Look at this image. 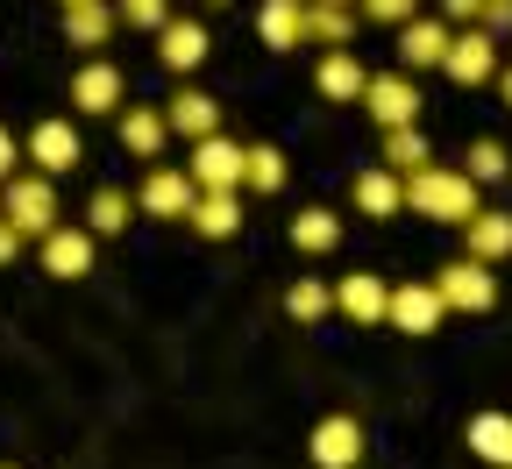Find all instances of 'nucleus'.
Instances as JSON below:
<instances>
[{"mask_svg": "<svg viewBox=\"0 0 512 469\" xmlns=\"http://www.w3.org/2000/svg\"><path fill=\"white\" fill-rule=\"evenodd\" d=\"M406 207L413 214H427V221H448V228H470L477 221V178L456 164H420V171H406Z\"/></svg>", "mask_w": 512, "mask_h": 469, "instance_id": "obj_1", "label": "nucleus"}, {"mask_svg": "<svg viewBox=\"0 0 512 469\" xmlns=\"http://www.w3.org/2000/svg\"><path fill=\"white\" fill-rule=\"evenodd\" d=\"M0 214H8L22 235H36V242H43V235L57 228V185H50V171H36V178H29V171H15L8 185H0Z\"/></svg>", "mask_w": 512, "mask_h": 469, "instance_id": "obj_2", "label": "nucleus"}, {"mask_svg": "<svg viewBox=\"0 0 512 469\" xmlns=\"http://www.w3.org/2000/svg\"><path fill=\"white\" fill-rule=\"evenodd\" d=\"M434 292H441L448 313H491V306H498V278H491V263H477V256L441 263V271H434Z\"/></svg>", "mask_w": 512, "mask_h": 469, "instance_id": "obj_3", "label": "nucleus"}, {"mask_svg": "<svg viewBox=\"0 0 512 469\" xmlns=\"http://www.w3.org/2000/svg\"><path fill=\"white\" fill-rule=\"evenodd\" d=\"M192 199H200L192 171H185V164H157V171H143V185H136V214H150V221H185Z\"/></svg>", "mask_w": 512, "mask_h": 469, "instance_id": "obj_4", "label": "nucleus"}, {"mask_svg": "<svg viewBox=\"0 0 512 469\" xmlns=\"http://www.w3.org/2000/svg\"><path fill=\"white\" fill-rule=\"evenodd\" d=\"M306 455H313V469H356V462H363V420H356V413H328V420H313Z\"/></svg>", "mask_w": 512, "mask_h": 469, "instance_id": "obj_5", "label": "nucleus"}, {"mask_svg": "<svg viewBox=\"0 0 512 469\" xmlns=\"http://www.w3.org/2000/svg\"><path fill=\"white\" fill-rule=\"evenodd\" d=\"M363 107H370L377 128H406V121H420V86H413V72H370Z\"/></svg>", "mask_w": 512, "mask_h": 469, "instance_id": "obj_6", "label": "nucleus"}, {"mask_svg": "<svg viewBox=\"0 0 512 469\" xmlns=\"http://www.w3.org/2000/svg\"><path fill=\"white\" fill-rule=\"evenodd\" d=\"M441 72L456 79V86H484V79H498V36H491L484 22H470V29H463L456 43H448Z\"/></svg>", "mask_w": 512, "mask_h": 469, "instance_id": "obj_7", "label": "nucleus"}, {"mask_svg": "<svg viewBox=\"0 0 512 469\" xmlns=\"http://www.w3.org/2000/svg\"><path fill=\"white\" fill-rule=\"evenodd\" d=\"M242 143H228V136H200V143H192V185H200V192H242Z\"/></svg>", "mask_w": 512, "mask_h": 469, "instance_id": "obj_8", "label": "nucleus"}, {"mask_svg": "<svg viewBox=\"0 0 512 469\" xmlns=\"http://www.w3.org/2000/svg\"><path fill=\"white\" fill-rule=\"evenodd\" d=\"M363 86H370V72H363V57H356L349 43H342V50H320V64H313V93H320V100L356 107Z\"/></svg>", "mask_w": 512, "mask_h": 469, "instance_id": "obj_9", "label": "nucleus"}, {"mask_svg": "<svg viewBox=\"0 0 512 469\" xmlns=\"http://www.w3.org/2000/svg\"><path fill=\"white\" fill-rule=\"evenodd\" d=\"M36 171H50V178H64L72 164H86V143H79V128L72 121H36L29 128V150H22Z\"/></svg>", "mask_w": 512, "mask_h": 469, "instance_id": "obj_10", "label": "nucleus"}, {"mask_svg": "<svg viewBox=\"0 0 512 469\" xmlns=\"http://www.w3.org/2000/svg\"><path fill=\"white\" fill-rule=\"evenodd\" d=\"M93 228H50L43 235V278H93Z\"/></svg>", "mask_w": 512, "mask_h": 469, "instance_id": "obj_11", "label": "nucleus"}, {"mask_svg": "<svg viewBox=\"0 0 512 469\" xmlns=\"http://www.w3.org/2000/svg\"><path fill=\"white\" fill-rule=\"evenodd\" d=\"M448 43H456V29H448L441 15L399 22V64H406V72H434V64L448 57Z\"/></svg>", "mask_w": 512, "mask_h": 469, "instance_id": "obj_12", "label": "nucleus"}, {"mask_svg": "<svg viewBox=\"0 0 512 469\" xmlns=\"http://www.w3.org/2000/svg\"><path fill=\"white\" fill-rule=\"evenodd\" d=\"M349 199H356V214H370V221H392V214H406V178H399L392 164H370V171H356Z\"/></svg>", "mask_w": 512, "mask_h": 469, "instance_id": "obj_13", "label": "nucleus"}, {"mask_svg": "<svg viewBox=\"0 0 512 469\" xmlns=\"http://www.w3.org/2000/svg\"><path fill=\"white\" fill-rule=\"evenodd\" d=\"M448 320V306H441V292H434V278H413V285H392V327L399 334H434Z\"/></svg>", "mask_w": 512, "mask_h": 469, "instance_id": "obj_14", "label": "nucleus"}, {"mask_svg": "<svg viewBox=\"0 0 512 469\" xmlns=\"http://www.w3.org/2000/svg\"><path fill=\"white\" fill-rule=\"evenodd\" d=\"M335 313H349L356 327H377V320H392V285L370 278V271H349L335 285Z\"/></svg>", "mask_w": 512, "mask_h": 469, "instance_id": "obj_15", "label": "nucleus"}, {"mask_svg": "<svg viewBox=\"0 0 512 469\" xmlns=\"http://www.w3.org/2000/svg\"><path fill=\"white\" fill-rule=\"evenodd\" d=\"M207 50H214V36H207L200 22H185V15H171V22L157 29V57L171 64V72H200Z\"/></svg>", "mask_w": 512, "mask_h": 469, "instance_id": "obj_16", "label": "nucleus"}, {"mask_svg": "<svg viewBox=\"0 0 512 469\" xmlns=\"http://www.w3.org/2000/svg\"><path fill=\"white\" fill-rule=\"evenodd\" d=\"M164 121H171V136H185V143H200V136H221V107H214L200 86H185V93L164 107Z\"/></svg>", "mask_w": 512, "mask_h": 469, "instance_id": "obj_17", "label": "nucleus"}, {"mask_svg": "<svg viewBox=\"0 0 512 469\" xmlns=\"http://www.w3.org/2000/svg\"><path fill=\"white\" fill-rule=\"evenodd\" d=\"M164 143H171L164 107H121V150H128V157H143V164H150Z\"/></svg>", "mask_w": 512, "mask_h": 469, "instance_id": "obj_18", "label": "nucleus"}, {"mask_svg": "<svg viewBox=\"0 0 512 469\" xmlns=\"http://www.w3.org/2000/svg\"><path fill=\"white\" fill-rule=\"evenodd\" d=\"M72 107H86V114H121V72L114 64H79V79H72Z\"/></svg>", "mask_w": 512, "mask_h": 469, "instance_id": "obj_19", "label": "nucleus"}, {"mask_svg": "<svg viewBox=\"0 0 512 469\" xmlns=\"http://www.w3.org/2000/svg\"><path fill=\"white\" fill-rule=\"evenodd\" d=\"M256 36L271 50H299L306 43V0H264L256 8Z\"/></svg>", "mask_w": 512, "mask_h": 469, "instance_id": "obj_20", "label": "nucleus"}, {"mask_svg": "<svg viewBox=\"0 0 512 469\" xmlns=\"http://www.w3.org/2000/svg\"><path fill=\"white\" fill-rule=\"evenodd\" d=\"M349 36H356V8H349V0H306V43L342 50Z\"/></svg>", "mask_w": 512, "mask_h": 469, "instance_id": "obj_21", "label": "nucleus"}, {"mask_svg": "<svg viewBox=\"0 0 512 469\" xmlns=\"http://www.w3.org/2000/svg\"><path fill=\"white\" fill-rule=\"evenodd\" d=\"M192 228H200L207 242H228L235 228H242V192H200L192 199V214H185Z\"/></svg>", "mask_w": 512, "mask_h": 469, "instance_id": "obj_22", "label": "nucleus"}, {"mask_svg": "<svg viewBox=\"0 0 512 469\" xmlns=\"http://www.w3.org/2000/svg\"><path fill=\"white\" fill-rule=\"evenodd\" d=\"M114 8H107V0H72V8H64V36H72L79 50H100L107 36H114Z\"/></svg>", "mask_w": 512, "mask_h": 469, "instance_id": "obj_23", "label": "nucleus"}, {"mask_svg": "<svg viewBox=\"0 0 512 469\" xmlns=\"http://www.w3.org/2000/svg\"><path fill=\"white\" fill-rule=\"evenodd\" d=\"M377 164H392L399 178H406V171H420V164H434V150H427V136H420V121H406V128H384V150H377Z\"/></svg>", "mask_w": 512, "mask_h": 469, "instance_id": "obj_24", "label": "nucleus"}, {"mask_svg": "<svg viewBox=\"0 0 512 469\" xmlns=\"http://www.w3.org/2000/svg\"><path fill=\"white\" fill-rule=\"evenodd\" d=\"M285 150H271V143H256L249 157H242V192H256V199H271L278 185H285Z\"/></svg>", "mask_w": 512, "mask_h": 469, "instance_id": "obj_25", "label": "nucleus"}, {"mask_svg": "<svg viewBox=\"0 0 512 469\" xmlns=\"http://www.w3.org/2000/svg\"><path fill=\"white\" fill-rule=\"evenodd\" d=\"M463 235H470V256L477 263H505L512 256V214H477Z\"/></svg>", "mask_w": 512, "mask_h": 469, "instance_id": "obj_26", "label": "nucleus"}, {"mask_svg": "<svg viewBox=\"0 0 512 469\" xmlns=\"http://www.w3.org/2000/svg\"><path fill=\"white\" fill-rule=\"evenodd\" d=\"M470 448L498 469H512V413H477L470 420Z\"/></svg>", "mask_w": 512, "mask_h": 469, "instance_id": "obj_27", "label": "nucleus"}, {"mask_svg": "<svg viewBox=\"0 0 512 469\" xmlns=\"http://www.w3.org/2000/svg\"><path fill=\"white\" fill-rule=\"evenodd\" d=\"M128 221H136V192L100 185V192H93V207H86V228H93V235H121Z\"/></svg>", "mask_w": 512, "mask_h": 469, "instance_id": "obj_28", "label": "nucleus"}, {"mask_svg": "<svg viewBox=\"0 0 512 469\" xmlns=\"http://www.w3.org/2000/svg\"><path fill=\"white\" fill-rule=\"evenodd\" d=\"M342 242V221L328 214V207H306L299 221H292V249H306V256H328Z\"/></svg>", "mask_w": 512, "mask_h": 469, "instance_id": "obj_29", "label": "nucleus"}, {"mask_svg": "<svg viewBox=\"0 0 512 469\" xmlns=\"http://www.w3.org/2000/svg\"><path fill=\"white\" fill-rule=\"evenodd\" d=\"M285 313L299 320V327H320L335 313V285H320V278H299L292 292H285Z\"/></svg>", "mask_w": 512, "mask_h": 469, "instance_id": "obj_30", "label": "nucleus"}, {"mask_svg": "<svg viewBox=\"0 0 512 469\" xmlns=\"http://www.w3.org/2000/svg\"><path fill=\"white\" fill-rule=\"evenodd\" d=\"M463 171H470L477 185H498V178L512 171V157H505V143H491V136H484V143H470V157H463Z\"/></svg>", "mask_w": 512, "mask_h": 469, "instance_id": "obj_31", "label": "nucleus"}, {"mask_svg": "<svg viewBox=\"0 0 512 469\" xmlns=\"http://www.w3.org/2000/svg\"><path fill=\"white\" fill-rule=\"evenodd\" d=\"M114 15H121L128 29H150V36H157V29L171 22V0H114Z\"/></svg>", "mask_w": 512, "mask_h": 469, "instance_id": "obj_32", "label": "nucleus"}, {"mask_svg": "<svg viewBox=\"0 0 512 469\" xmlns=\"http://www.w3.org/2000/svg\"><path fill=\"white\" fill-rule=\"evenodd\" d=\"M363 15H370V22H392V29H399V22H413V15H420V0H363Z\"/></svg>", "mask_w": 512, "mask_h": 469, "instance_id": "obj_33", "label": "nucleus"}, {"mask_svg": "<svg viewBox=\"0 0 512 469\" xmlns=\"http://www.w3.org/2000/svg\"><path fill=\"white\" fill-rule=\"evenodd\" d=\"M441 22H484V0H441Z\"/></svg>", "mask_w": 512, "mask_h": 469, "instance_id": "obj_34", "label": "nucleus"}, {"mask_svg": "<svg viewBox=\"0 0 512 469\" xmlns=\"http://www.w3.org/2000/svg\"><path fill=\"white\" fill-rule=\"evenodd\" d=\"M484 29L491 36H512V0H484Z\"/></svg>", "mask_w": 512, "mask_h": 469, "instance_id": "obj_35", "label": "nucleus"}, {"mask_svg": "<svg viewBox=\"0 0 512 469\" xmlns=\"http://www.w3.org/2000/svg\"><path fill=\"white\" fill-rule=\"evenodd\" d=\"M15 171H22V143L8 136V128H0V185H8Z\"/></svg>", "mask_w": 512, "mask_h": 469, "instance_id": "obj_36", "label": "nucleus"}, {"mask_svg": "<svg viewBox=\"0 0 512 469\" xmlns=\"http://www.w3.org/2000/svg\"><path fill=\"white\" fill-rule=\"evenodd\" d=\"M15 256H22V228L0 214V263H15Z\"/></svg>", "mask_w": 512, "mask_h": 469, "instance_id": "obj_37", "label": "nucleus"}, {"mask_svg": "<svg viewBox=\"0 0 512 469\" xmlns=\"http://www.w3.org/2000/svg\"><path fill=\"white\" fill-rule=\"evenodd\" d=\"M498 93H505V107H512V64H505V72H498Z\"/></svg>", "mask_w": 512, "mask_h": 469, "instance_id": "obj_38", "label": "nucleus"}, {"mask_svg": "<svg viewBox=\"0 0 512 469\" xmlns=\"http://www.w3.org/2000/svg\"><path fill=\"white\" fill-rule=\"evenodd\" d=\"M200 8H228V0H200Z\"/></svg>", "mask_w": 512, "mask_h": 469, "instance_id": "obj_39", "label": "nucleus"}, {"mask_svg": "<svg viewBox=\"0 0 512 469\" xmlns=\"http://www.w3.org/2000/svg\"><path fill=\"white\" fill-rule=\"evenodd\" d=\"M349 8H363V0H349Z\"/></svg>", "mask_w": 512, "mask_h": 469, "instance_id": "obj_40", "label": "nucleus"}, {"mask_svg": "<svg viewBox=\"0 0 512 469\" xmlns=\"http://www.w3.org/2000/svg\"><path fill=\"white\" fill-rule=\"evenodd\" d=\"M0 469H15V462H0Z\"/></svg>", "mask_w": 512, "mask_h": 469, "instance_id": "obj_41", "label": "nucleus"}, {"mask_svg": "<svg viewBox=\"0 0 512 469\" xmlns=\"http://www.w3.org/2000/svg\"><path fill=\"white\" fill-rule=\"evenodd\" d=\"M64 8H72V0H64Z\"/></svg>", "mask_w": 512, "mask_h": 469, "instance_id": "obj_42", "label": "nucleus"}]
</instances>
